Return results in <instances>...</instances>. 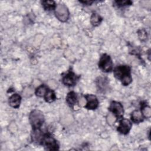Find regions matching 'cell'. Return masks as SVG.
Masks as SVG:
<instances>
[{"instance_id": "6da1fadb", "label": "cell", "mask_w": 151, "mask_h": 151, "mask_svg": "<svg viewBox=\"0 0 151 151\" xmlns=\"http://www.w3.org/2000/svg\"><path fill=\"white\" fill-rule=\"evenodd\" d=\"M116 78L120 80L124 86L129 85L132 81L130 68L128 65H119L114 70Z\"/></svg>"}, {"instance_id": "7a4b0ae2", "label": "cell", "mask_w": 151, "mask_h": 151, "mask_svg": "<svg viewBox=\"0 0 151 151\" xmlns=\"http://www.w3.org/2000/svg\"><path fill=\"white\" fill-rule=\"evenodd\" d=\"M29 121L34 130L39 129L44 121L42 113L38 110H33L29 114Z\"/></svg>"}, {"instance_id": "3957f363", "label": "cell", "mask_w": 151, "mask_h": 151, "mask_svg": "<svg viewBox=\"0 0 151 151\" xmlns=\"http://www.w3.org/2000/svg\"><path fill=\"white\" fill-rule=\"evenodd\" d=\"M41 143L48 150H58L59 148L57 140L50 134L43 135Z\"/></svg>"}, {"instance_id": "277c9868", "label": "cell", "mask_w": 151, "mask_h": 151, "mask_svg": "<svg viewBox=\"0 0 151 151\" xmlns=\"http://www.w3.org/2000/svg\"><path fill=\"white\" fill-rule=\"evenodd\" d=\"M99 67L103 71H111L113 69V63L110 57L106 54H103L100 59Z\"/></svg>"}, {"instance_id": "5b68a950", "label": "cell", "mask_w": 151, "mask_h": 151, "mask_svg": "<svg viewBox=\"0 0 151 151\" xmlns=\"http://www.w3.org/2000/svg\"><path fill=\"white\" fill-rule=\"evenodd\" d=\"M55 16L61 22H65L69 18V11L64 4H59L55 8Z\"/></svg>"}, {"instance_id": "8992f818", "label": "cell", "mask_w": 151, "mask_h": 151, "mask_svg": "<svg viewBox=\"0 0 151 151\" xmlns=\"http://www.w3.org/2000/svg\"><path fill=\"white\" fill-rule=\"evenodd\" d=\"M79 76H76L71 71H69L68 73L63 76V83L68 86H74L79 78Z\"/></svg>"}, {"instance_id": "52a82bcc", "label": "cell", "mask_w": 151, "mask_h": 151, "mask_svg": "<svg viewBox=\"0 0 151 151\" xmlns=\"http://www.w3.org/2000/svg\"><path fill=\"white\" fill-rule=\"evenodd\" d=\"M109 110L113 112L118 119L122 118L123 116V107L119 102L112 101L109 107Z\"/></svg>"}, {"instance_id": "ba28073f", "label": "cell", "mask_w": 151, "mask_h": 151, "mask_svg": "<svg viewBox=\"0 0 151 151\" xmlns=\"http://www.w3.org/2000/svg\"><path fill=\"white\" fill-rule=\"evenodd\" d=\"M85 99L87 100V103L85 107L87 109L94 110L96 109L99 105V101L97 97L92 94H87L84 96Z\"/></svg>"}, {"instance_id": "9c48e42d", "label": "cell", "mask_w": 151, "mask_h": 151, "mask_svg": "<svg viewBox=\"0 0 151 151\" xmlns=\"http://www.w3.org/2000/svg\"><path fill=\"white\" fill-rule=\"evenodd\" d=\"M131 127V122L129 120L124 119L120 122L119 126L117 127V131L122 134H126L129 132Z\"/></svg>"}, {"instance_id": "30bf717a", "label": "cell", "mask_w": 151, "mask_h": 151, "mask_svg": "<svg viewBox=\"0 0 151 151\" xmlns=\"http://www.w3.org/2000/svg\"><path fill=\"white\" fill-rule=\"evenodd\" d=\"M21 100V97L19 94H14L12 95L9 99V105L14 108L17 109L19 107L20 105Z\"/></svg>"}, {"instance_id": "8fae6325", "label": "cell", "mask_w": 151, "mask_h": 151, "mask_svg": "<svg viewBox=\"0 0 151 151\" xmlns=\"http://www.w3.org/2000/svg\"><path fill=\"white\" fill-rule=\"evenodd\" d=\"M43 135L39 129L34 130L31 134L32 140L36 143H41Z\"/></svg>"}, {"instance_id": "7c38bea8", "label": "cell", "mask_w": 151, "mask_h": 151, "mask_svg": "<svg viewBox=\"0 0 151 151\" xmlns=\"http://www.w3.org/2000/svg\"><path fill=\"white\" fill-rule=\"evenodd\" d=\"M77 101V95L74 91H71L68 93L66 97V101L70 107H73V106L76 103Z\"/></svg>"}, {"instance_id": "4fadbf2b", "label": "cell", "mask_w": 151, "mask_h": 151, "mask_svg": "<svg viewBox=\"0 0 151 151\" xmlns=\"http://www.w3.org/2000/svg\"><path fill=\"white\" fill-rule=\"evenodd\" d=\"M132 120L134 123H139L143 120V115L142 112L139 110H134L132 114Z\"/></svg>"}, {"instance_id": "5bb4252c", "label": "cell", "mask_w": 151, "mask_h": 151, "mask_svg": "<svg viewBox=\"0 0 151 151\" xmlns=\"http://www.w3.org/2000/svg\"><path fill=\"white\" fill-rule=\"evenodd\" d=\"M44 99H45V101L48 103L54 101L56 99L55 93L52 90L48 89V91H47V93H45V94L44 95Z\"/></svg>"}, {"instance_id": "9a60e30c", "label": "cell", "mask_w": 151, "mask_h": 151, "mask_svg": "<svg viewBox=\"0 0 151 151\" xmlns=\"http://www.w3.org/2000/svg\"><path fill=\"white\" fill-rule=\"evenodd\" d=\"M102 21V18L96 13H93L91 17L90 21L93 25L97 26L99 25Z\"/></svg>"}, {"instance_id": "2e32d148", "label": "cell", "mask_w": 151, "mask_h": 151, "mask_svg": "<svg viewBox=\"0 0 151 151\" xmlns=\"http://www.w3.org/2000/svg\"><path fill=\"white\" fill-rule=\"evenodd\" d=\"M48 90V87L45 85L42 84L39 86L37 88V90H35V94L37 96H39V97H42L43 96H44V95L45 94Z\"/></svg>"}, {"instance_id": "e0dca14e", "label": "cell", "mask_w": 151, "mask_h": 151, "mask_svg": "<svg viewBox=\"0 0 151 151\" xmlns=\"http://www.w3.org/2000/svg\"><path fill=\"white\" fill-rule=\"evenodd\" d=\"M42 4L46 10H52L55 8V4L53 1H43Z\"/></svg>"}, {"instance_id": "ac0fdd59", "label": "cell", "mask_w": 151, "mask_h": 151, "mask_svg": "<svg viewBox=\"0 0 151 151\" xmlns=\"http://www.w3.org/2000/svg\"><path fill=\"white\" fill-rule=\"evenodd\" d=\"M142 115L146 117L149 118L151 116V109L149 106L144 105L142 107Z\"/></svg>"}, {"instance_id": "d6986e66", "label": "cell", "mask_w": 151, "mask_h": 151, "mask_svg": "<svg viewBox=\"0 0 151 151\" xmlns=\"http://www.w3.org/2000/svg\"><path fill=\"white\" fill-rule=\"evenodd\" d=\"M33 93V90L30 87H25L23 91V94L25 97H29Z\"/></svg>"}, {"instance_id": "ffe728a7", "label": "cell", "mask_w": 151, "mask_h": 151, "mask_svg": "<svg viewBox=\"0 0 151 151\" xmlns=\"http://www.w3.org/2000/svg\"><path fill=\"white\" fill-rule=\"evenodd\" d=\"M115 120H116L115 117H114V116L112 114L110 113L107 115V122L109 124H110V125L113 124L114 123Z\"/></svg>"}, {"instance_id": "44dd1931", "label": "cell", "mask_w": 151, "mask_h": 151, "mask_svg": "<svg viewBox=\"0 0 151 151\" xmlns=\"http://www.w3.org/2000/svg\"><path fill=\"white\" fill-rule=\"evenodd\" d=\"M115 2L118 6H124L127 5H130L132 3L130 1H116Z\"/></svg>"}, {"instance_id": "7402d4cb", "label": "cell", "mask_w": 151, "mask_h": 151, "mask_svg": "<svg viewBox=\"0 0 151 151\" xmlns=\"http://www.w3.org/2000/svg\"><path fill=\"white\" fill-rule=\"evenodd\" d=\"M48 84H49V85H50L51 87H52V88H55V87H56V86H57L55 82L54 81H53V80L50 81L48 82Z\"/></svg>"}, {"instance_id": "603a6c76", "label": "cell", "mask_w": 151, "mask_h": 151, "mask_svg": "<svg viewBox=\"0 0 151 151\" xmlns=\"http://www.w3.org/2000/svg\"><path fill=\"white\" fill-rule=\"evenodd\" d=\"M86 103V100L84 98H81L79 100V104L80 106H84Z\"/></svg>"}, {"instance_id": "cb8c5ba5", "label": "cell", "mask_w": 151, "mask_h": 151, "mask_svg": "<svg viewBox=\"0 0 151 151\" xmlns=\"http://www.w3.org/2000/svg\"><path fill=\"white\" fill-rule=\"evenodd\" d=\"M80 2H82V3H84V4H87V5H90L91 4H92V3H93V1H81Z\"/></svg>"}]
</instances>
